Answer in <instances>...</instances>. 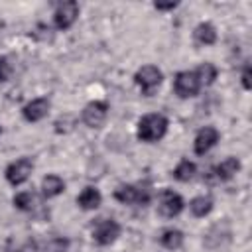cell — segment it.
<instances>
[{"mask_svg": "<svg viewBox=\"0 0 252 252\" xmlns=\"http://www.w3.org/2000/svg\"><path fill=\"white\" fill-rule=\"evenodd\" d=\"M167 118L163 114H146L138 120V138L142 142H158L167 132Z\"/></svg>", "mask_w": 252, "mask_h": 252, "instance_id": "1", "label": "cell"}, {"mask_svg": "<svg viewBox=\"0 0 252 252\" xmlns=\"http://www.w3.org/2000/svg\"><path fill=\"white\" fill-rule=\"evenodd\" d=\"M134 81H136V85L142 89V94L152 96L154 91L161 85V81H163V73H161L156 65H144V67H140V69L136 71Z\"/></svg>", "mask_w": 252, "mask_h": 252, "instance_id": "2", "label": "cell"}, {"mask_svg": "<svg viewBox=\"0 0 252 252\" xmlns=\"http://www.w3.org/2000/svg\"><path fill=\"white\" fill-rule=\"evenodd\" d=\"M120 236V224L114 219H98L93 222V240L100 246L112 244Z\"/></svg>", "mask_w": 252, "mask_h": 252, "instance_id": "3", "label": "cell"}, {"mask_svg": "<svg viewBox=\"0 0 252 252\" xmlns=\"http://www.w3.org/2000/svg\"><path fill=\"white\" fill-rule=\"evenodd\" d=\"M201 83L195 75V71H179L173 81V91L179 98H191L199 93Z\"/></svg>", "mask_w": 252, "mask_h": 252, "instance_id": "4", "label": "cell"}, {"mask_svg": "<svg viewBox=\"0 0 252 252\" xmlns=\"http://www.w3.org/2000/svg\"><path fill=\"white\" fill-rule=\"evenodd\" d=\"M183 211V199L171 189H163L158 197V213L165 219H173Z\"/></svg>", "mask_w": 252, "mask_h": 252, "instance_id": "5", "label": "cell"}, {"mask_svg": "<svg viewBox=\"0 0 252 252\" xmlns=\"http://www.w3.org/2000/svg\"><path fill=\"white\" fill-rule=\"evenodd\" d=\"M32 169H33V161L30 158H20L16 161H12L4 175H6V181L10 185H22L24 181H28V177L32 175Z\"/></svg>", "mask_w": 252, "mask_h": 252, "instance_id": "6", "label": "cell"}, {"mask_svg": "<svg viewBox=\"0 0 252 252\" xmlns=\"http://www.w3.org/2000/svg\"><path fill=\"white\" fill-rule=\"evenodd\" d=\"M114 199L124 203V205H146L150 201V191L144 189V187H138V185H120L116 191H114Z\"/></svg>", "mask_w": 252, "mask_h": 252, "instance_id": "7", "label": "cell"}, {"mask_svg": "<svg viewBox=\"0 0 252 252\" xmlns=\"http://www.w3.org/2000/svg\"><path fill=\"white\" fill-rule=\"evenodd\" d=\"M79 16V4L75 0L61 2L53 14V24L57 30H69Z\"/></svg>", "mask_w": 252, "mask_h": 252, "instance_id": "8", "label": "cell"}, {"mask_svg": "<svg viewBox=\"0 0 252 252\" xmlns=\"http://www.w3.org/2000/svg\"><path fill=\"white\" fill-rule=\"evenodd\" d=\"M106 114H108V104L104 100H93L83 108L81 118L89 128H98L106 120Z\"/></svg>", "mask_w": 252, "mask_h": 252, "instance_id": "9", "label": "cell"}, {"mask_svg": "<svg viewBox=\"0 0 252 252\" xmlns=\"http://www.w3.org/2000/svg\"><path fill=\"white\" fill-rule=\"evenodd\" d=\"M219 138H220V134H219V130H217L215 126H205V128H201V130L197 132V136H195V142H193L195 154H197V156H205V154L219 142Z\"/></svg>", "mask_w": 252, "mask_h": 252, "instance_id": "10", "label": "cell"}, {"mask_svg": "<svg viewBox=\"0 0 252 252\" xmlns=\"http://www.w3.org/2000/svg\"><path fill=\"white\" fill-rule=\"evenodd\" d=\"M49 106H51L49 98L39 96V98L30 100V102H28V104L22 108V114H24V118H26L28 122H39L41 118H45V116H47Z\"/></svg>", "mask_w": 252, "mask_h": 252, "instance_id": "11", "label": "cell"}, {"mask_svg": "<svg viewBox=\"0 0 252 252\" xmlns=\"http://www.w3.org/2000/svg\"><path fill=\"white\" fill-rule=\"evenodd\" d=\"M240 171V161L236 159V158H224L219 165H215V169H213V173H215V179L217 181H228V179H232L236 173Z\"/></svg>", "mask_w": 252, "mask_h": 252, "instance_id": "12", "label": "cell"}, {"mask_svg": "<svg viewBox=\"0 0 252 252\" xmlns=\"http://www.w3.org/2000/svg\"><path fill=\"white\" fill-rule=\"evenodd\" d=\"M100 201H102V195H100V191L96 189V187H85L81 193H79V197H77V205L81 207V209H85V211H94V209H98L100 207Z\"/></svg>", "mask_w": 252, "mask_h": 252, "instance_id": "13", "label": "cell"}, {"mask_svg": "<svg viewBox=\"0 0 252 252\" xmlns=\"http://www.w3.org/2000/svg\"><path fill=\"white\" fill-rule=\"evenodd\" d=\"M197 45H213L217 41V30L211 22H201L193 32Z\"/></svg>", "mask_w": 252, "mask_h": 252, "instance_id": "14", "label": "cell"}, {"mask_svg": "<svg viewBox=\"0 0 252 252\" xmlns=\"http://www.w3.org/2000/svg\"><path fill=\"white\" fill-rule=\"evenodd\" d=\"M63 191H65V181L59 175H47V177H43V181H41V193H43L45 199L57 197Z\"/></svg>", "mask_w": 252, "mask_h": 252, "instance_id": "15", "label": "cell"}, {"mask_svg": "<svg viewBox=\"0 0 252 252\" xmlns=\"http://www.w3.org/2000/svg\"><path fill=\"white\" fill-rule=\"evenodd\" d=\"M183 232L181 230H177V228H167V230H163L161 232V236H159V242L167 248V250H177L181 244H183Z\"/></svg>", "mask_w": 252, "mask_h": 252, "instance_id": "16", "label": "cell"}, {"mask_svg": "<svg viewBox=\"0 0 252 252\" xmlns=\"http://www.w3.org/2000/svg\"><path fill=\"white\" fill-rule=\"evenodd\" d=\"M189 209L195 217H205L213 211V199L211 197H205V195H199L195 199H191L189 203Z\"/></svg>", "mask_w": 252, "mask_h": 252, "instance_id": "17", "label": "cell"}, {"mask_svg": "<svg viewBox=\"0 0 252 252\" xmlns=\"http://www.w3.org/2000/svg\"><path fill=\"white\" fill-rule=\"evenodd\" d=\"M195 75H197L201 87H209V85H213L215 79H217V67H215L213 63H201V65L197 67Z\"/></svg>", "mask_w": 252, "mask_h": 252, "instance_id": "18", "label": "cell"}, {"mask_svg": "<svg viewBox=\"0 0 252 252\" xmlns=\"http://www.w3.org/2000/svg\"><path fill=\"white\" fill-rule=\"evenodd\" d=\"M195 171H197V165L193 163V161H189V159H181L179 163H177V167L173 169V177L177 179V181H191L193 179V175H195Z\"/></svg>", "mask_w": 252, "mask_h": 252, "instance_id": "19", "label": "cell"}, {"mask_svg": "<svg viewBox=\"0 0 252 252\" xmlns=\"http://www.w3.org/2000/svg\"><path fill=\"white\" fill-rule=\"evenodd\" d=\"M33 203H35V197H33L32 191H20L14 197V207L20 209V211H32Z\"/></svg>", "mask_w": 252, "mask_h": 252, "instance_id": "20", "label": "cell"}, {"mask_svg": "<svg viewBox=\"0 0 252 252\" xmlns=\"http://www.w3.org/2000/svg\"><path fill=\"white\" fill-rule=\"evenodd\" d=\"M53 126H55V132H57V134H67V132L73 130V126H75V118H71V116H63V118L55 120Z\"/></svg>", "mask_w": 252, "mask_h": 252, "instance_id": "21", "label": "cell"}, {"mask_svg": "<svg viewBox=\"0 0 252 252\" xmlns=\"http://www.w3.org/2000/svg\"><path fill=\"white\" fill-rule=\"evenodd\" d=\"M67 248H69L67 238H53L41 252H67Z\"/></svg>", "mask_w": 252, "mask_h": 252, "instance_id": "22", "label": "cell"}, {"mask_svg": "<svg viewBox=\"0 0 252 252\" xmlns=\"http://www.w3.org/2000/svg\"><path fill=\"white\" fill-rule=\"evenodd\" d=\"M12 75V65H10V59L8 57H0V83L8 81Z\"/></svg>", "mask_w": 252, "mask_h": 252, "instance_id": "23", "label": "cell"}, {"mask_svg": "<svg viewBox=\"0 0 252 252\" xmlns=\"http://www.w3.org/2000/svg\"><path fill=\"white\" fill-rule=\"evenodd\" d=\"M240 79H242V87H244L246 91H250V89H252V67H250V63L244 65Z\"/></svg>", "mask_w": 252, "mask_h": 252, "instance_id": "24", "label": "cell"}, {"mask_svg": "<svg viewBox=\"0 0 252 252\" xmlns=\"http://www.w3.org/2000/svg\"><path fill=\"white\" fill-rule=\"evenodd\" d=\"M154 8H156V10H173V8H177V2H167V4H163V2H156Z\"/></svg>", "mask_w": 252, "mask_h": 252, "instance_id": "25", "label": "cell"}, {"mask_svg": "<svg viewBox=\"0 0 252 252\" xmlns=\"http://www.w3.org/2000/svg\"><path fill=\"white\" fill-rule=\"evenodd\" d=\"M0 252H6V250H4V248H0Z\"/></svg>", "mask_w": 252, "mask_h": 252, "instance_id": "26", "label": "cell"}]
</instances>
